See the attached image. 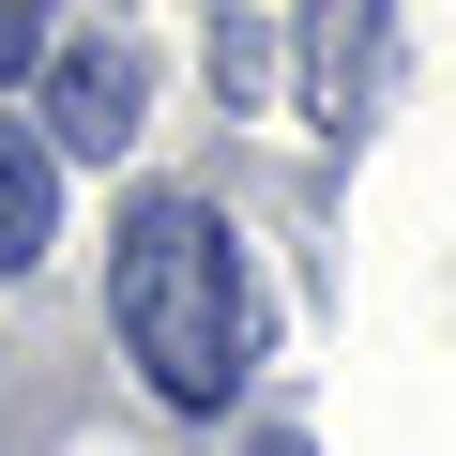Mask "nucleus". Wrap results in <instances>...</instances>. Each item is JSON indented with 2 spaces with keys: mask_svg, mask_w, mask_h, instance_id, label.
Wrapping results in <instances>:
<instances>
[{
  "mask_svg": "<svg viewBox=\"0 0 456 456\" xmlns=\"http://www.w3.org/2000/svg\"><path fill=\"white\" fill-rule=\"evenodd\" d=\"M46 244H61V152L0 122V289H16V274H31Z\"/></svg>",
  "mask_w": 456,
  "mask_h": 456,
  "instance_id": "nucleus-4",
  "label": "nucleus"
},
{
  "mask_svg": "<svg viewBox=\"0 0 456 456\" xmlns=\"http://www.w3.org/2000/svg\"><path fill=\"white\" fill-rule=\"evenodd\" d=\"M365 77H380V16H350V0L305 16V122H320V137L365 122Z\"/></svg>",
  "mask_w": 456,
  "mask_h": 456,
  "instance_id": "nucleus-3",
  "label": "nucleus"
},
{
  "mask_svg": "<svg viewBox=\"0 0 456 456\" xmlns=\"http://www.w3.org/2000/svg\"><path fill=\"white\" fill-rule=\"evenodd\" d=\"M107 320H122V350L152 365L167 411H228V380H244V350H259V305H244V259H228L213 198H137L122 213Z\"/></svg>",
  "mask_w": 456,
  "mask_h": 456,
  "instance_id": "nucleus-1",
  "label": "nucleus"
},
{
  "mask_svg": "<svg viewBox=\"0 0 456 456\" xmlns=\"http://www.w3.org/2000/svg\"><path fill=\"white\" fill-rule=\"evenodd\" d=\"M46 46H61V31L31 16V0H0V77H46Z\"/></svg>",
  "mask_w": 456,
  "mask_h": 456,
  "instance_id": "nucleus-6",
  "label": "nucleus"
},
{
  "mask_svg": "<svg viewBox=\"0 0 456 456\" xmlns=\"http://www.w3.org/2000/svg\"><path fill=\"white\" fill-rule=\"evenodd\" d=\"M259 456H320V441H289V426H274V441H259Z\"/></svg>",
  "mask_w": 456,
  "mask_h": 456,
  "instance_id": "nucleus-7",
  "label": "nucleus"
},
{
  "mask_svg": "<svg viewBox=\"0 0 456 456\" xmlns=\"http://www.w3.org/2000/svg\"><path fill=\"white\" fill-rule=\"evenodd\" d=\"M274 61H289V46H274L259 16H228V31H213V92H274Z\"/></svg>",
  "mask_w": 456,
  "mask_h": 456,
  "instance_id": "nucleus-5",
  "label": "nucleus"
},
{
  "mask_svg": "<svg viewBox=\"0 0 456 456\" xmlns=\"http://www.w3.org/2000/svg\"><path fill=\"white\" fill-rule=\"evenodd\" d=\"M137 107H152V61L122 31H61L46 46V152H122Z\"/></svg>",
  "mask_w": 456,
  "mask_h": 456,
  "instance_id": "nucleus-2",
  "label": "nucleus"
}]
</instances>
